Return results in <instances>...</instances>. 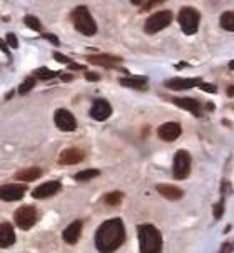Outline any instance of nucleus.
Segmentation results:
<instances>
[{"mask_svg":"<svg viewBox=\"0 0 234 253\" xmlns=\"http://www.w3.org/2000/svg\"><path fill=\"white\" fill-rule=\"evenodd\" d=\"M54 58H56L57 62H60V63H70V58H67V57H64L62 53H54Z\"/></svg>","mask_w":234,"mask_h":253,"instance_id":"32","label":"nucleus"},{"mask_svg":"<svg viewBox=\"0 0 234 253\" xmlns=\"http://www.w3.org/2000/svg\"><path fill=\"white\" fill-rule=\"evenodd\" d=\"M221 27L228 32H234V12H224L221 15Z\"/></svg>","mask_w":234,"mask_h":253,"instance_id":"22","label":"nucleus"},{"mask_svg":"<svg viewBox=\"0 0 234 253\" xmlns=\"http://www.w3.org/2000/svg\"><path fill=\"white\" fill-rule=\"evenodd\" d=\"M101 175V171L96 170V169H89V170H84V171H79L77 175H75V180L77 182H85V180H91V178H96Z\"/></svg>","mask_w":234,"mask_h":253,"instance_id":"23","label":"nucleus"},{"mask_svg":"<svg viewBox=\"0 0 234 253\" xmlns=\"http://www.w3.org/2000/svg\"><path fill=\"white\" fill-rule=\"evenodd\" d=\"M125 240V228L120 218L104 221L96 232V248L101 253H114Z\"/></svg>","mask_w":234,"mask_h":253,"instance_id":"1","label":"nucleus"},{"mask_svg":"<svg viewBox=\"0 0 234 253\" xmlns=\"http://www.w3.org/2000/svg\"><path fill=\"white\" fill-rule=\"evenodd\" d=\"M80 233H82V221L77 220V221H72L69 227L64 230L62 238H64V242H67L69 245H74L80 238Z\"/></svg>","mask_w":234,"mask_h":253,"instance_id":"15","label":"nucleus"},{"mask_svg":"<svg viewBox=\"0 0 234 253\" xmlns=\"http://www.w3.org/2000/svg\"><path fill=\"white\" fill-rule=\"evenodd\" d=\"M124 195L120 192H112V193H107V195L104 197V202L107 203V205H119L120 202H122Z\"/></svg>","mask_w":234,"mask_h":253,"instance_id":"25","label":"nucleus"},{"mask_svg":"<svg viewBox=\"0 0 234 253\" xmlns=\"http://www.w3.org/2000/svg\"><path fill=\"white\" fill-rule=\"evenodd\" d=\"M199 87L204 90V92H209V93H216V85H209V84H201Z\"/></svg>","mask_w":234,"mask_h":253,"instance_id":"31","label":"nucleus"},{"mask_svg":"<svg viewBox=\"0 0 234 253\" xmlns=\"http://www.w3.org/2000/svg\"><path fill=\"white\" fill-rule=\"evenodd\" d=\"M13 220H15L17 227H20L22 230H29V228H32L35 225V221H37V210L30 205H24L15 210Z\"/></svg>","mask_w":234,"mask_h":253,"instance_id":"6","label":"nucleus"},{"mask_svg":"<svg viewBox=\"0 0 234 253\" xmlns=\"http://www.w3.org/2000/svg\"><path fill=\"white\" fill-rule=\"evenodd\" d=\"M24 195H25V187H24V185L10 183V185H3V187L0 188V198H2L3 202L20 200Z\"/></svg>","mask_w":234,"mask_h":253,"instance_id":"11","label":"nucleus"},{"mask_svg":"<svg viewBox=\"0 0 234 253\" xmlns=\"http://www.w3.org/2000/svg\"><path fill=\"white\" fill-rule=\"evenodd\" d=\"M24 22H25V25L29 27V29L37 30V32L42 30V24H40V22L37 20V17H34V15H27L25 19H24Z\"/></svg>","mask_w":234,"mask_h":253,"instance_id":"26","label":"nucleus"},{"mask_svg":"<svg viewBox=\"0 0 234 253\" xmlns=\"http://www.w3.org/2000/svg\"><path fill=\"white\" fill-rule=\"evenodd\" d=\"M201 79H171L166 82V87L173 90H187L192 87H199Z\"/></svg>","mask_w":234,"mask_h":253,"instance_id":"17","label":"nucleus"},{"mask_svg":"<svg viewBox=\"0 0 234 253\" xmlns=\"http://www.w3.org/2000/svg\"><path fill=\"white\" fill-rule=\"evenodd\" d=\"M40 175H42V170H40L39 167H32V169L20 170L15 177H17V180H20V182H34V180H37Z\"/></svg>","mask_w":234,"mask_h":253,"instance_id":"21","label":"nucleus"},{"mask_svg":"<svg viewBox=\"0 0 234 253\" xmlns=\"http://www.w3.org/2000/svg\"><path fill=\"white\" fill-rule=\"evenodd\" d=\"M54 122H56L57 128H60L62 132H74L77 128V122H75V117L70 114L69 110H64V108H58L54 115Z\"/></svg>","mask_w":234,"mask_h":253,"instance_id":"8","label":"nucleus"},{"mask_svg":"<svg viewBox=\"0 0 234 253\" xmlns=\"http://www.w3.org/2000/svg\"><path fill=\"white\" fill-rule=\"evenodd\" d=\"M87 60L94 63V65H101V67H106V69H114V67H117L122 62V58L107 55V53H96V55H89Z\"/></svg>","mask_w":234,"mask_h":253,"instance_id":"13","label":"nucleus"},{"mask_svg":"<svg viewBox=\"0 0 234 253\" xmlns=\"http://www.w3.org/2000/svg\"><path fill=\"white\" fill-rule=\"evenodd\" d=\"M13 242H15V232H13V227L8 221H3L0 225V245L2 248L12 247Z\"/></svg>","mask_w":234,"mask_h":253,"instance_id":"18","label":"nucleus"},{"mask_svg":"<svg viewBox=\"0 0 234 253\" xmlns=\"http://www.w3.org/2000/svg\"><path fill=\"white\" fill-rule=\"evenodd\" d=\"M34 75L37 77L39 80H51L57 74H56V72H52L51 69H47V67H40V69H37L34 72Z\"/></svg>","mask_w":234,"mask_h":253,"instance_id":"24","label":"nucleus"},{"mask_svg":"<svg viewBox=\"0 0 234 253\" xmlns=\"http://www.w3.org/2000/svg\"><path fill=\"white\" fill-rule=\"evenodd\" d=\"M182 133V128L179 124H176V122H168V124L161 125L159 128H157V135H159L161 140H164V142H174V140H177L181 137Z\"/></svg>","mask_w":234,"mask_h":253,"instance_id":"9","label":"nucleus"},{"mask_svg":"<svg viewBox=\"0 0 234 253\" xmlns=\"http://www.w3.org/2000/svg\"><path fill=\"white\" fill-rule=\"evenodd\" d=\"M7 43H8V45H12L13 48L19 47V42H17V37H15V35H13V34H8V35H7Z\"/></svg>","mask_w":234,"mask_h":253,"instance_id":"30","label":"nucleus"},{"mask_svg":"<svg viewBox=\"0 0 234 253\" xmlns=\"http://www.w3.org/2000/svg\"><path fill=\"white\" fill-rule=\"evenodd\" d=\"M229 69H233V70H234V60L229 62Z\"/></svg>","mask_w":234,"mask_h":253,"instance_id":"37","label":"nucleus"},{"mask_svg":"<svg viewBox=\"0 0 234 253\" xmlns=\"http://www.w3.org/2000/svg\"><path fill=\"white\" fill-rule=\"evenodd\" d=\"M137 233L141 253H161V250H163V237H161L159 230L156 227L141 225Z\"/></svg>","mask_w":234,"mask_h":253,"instance_id":"2","label":"nucleus"},{"mask_svg":"<svg viewBox=\"0 0 234 253\" xmlns=\"http://www.w3.org/2000/svg\"><path fill=\"white\" fill-rule=\"evenodd\" d=\"M85 79L91 80V82H96V80L101 79V75H99V74H94V72H87V74H85Z\"/></svg>","mask_w":234,"mask_h":253,"instance_id":"33","label":"nucleus"},{"mask_svg":"<svg viewBox=\"0 0 234 253\" xmlns=\"http://www.w3.org/2000/svg\"><path fill=\"white\" fill-rule=\"evenodd\" d=\"M85 153L82 148H77V147H70L64 150L58 155V164L62 165H75V164H80L84 160Z\"/></svg>","mask_w":234,"mask_h":253,"instance_id":"12","label":"nucleus"},{"mask_svg":"<svg viewBox=\"0 0 234 253\" xmlns=\"http://www.w3.org/2000/svg\"><path fill=\"white\" fill-rule=\"evenodd\" d=\"M223 210H224V202L221 200V202L218 203V205L214 207V216H216V218H221Z\"/></svg>","mask_w":234,"mask_h":253,"instance_id":"28","label":"nucleus"},{"mask_svg":"<svg viewBox=\"0 0 234 253\" xmlns=\"http://www.w3.org/2000/svg\"><path fill=\"white\" fill-rule=\"evenodd\" d=\"M173 103H176L179 108H184V110L191 112L192 115L199 117L201 115V105L196 98H189V97H176L173 98Z\"/></svg>","mask_w":234,"mask_h":253,"instance_id":"14","label":"nucleus"},{"mask_svg":"<svg viewBox=\"0 0 234 253\" xmlns=\"http://www.w3.org/2000/svg\"><path fill=\"white\" fill-rule=\"evenodd\" d=\"M120 85L130 88H137V90H146L147 88V79L144 77H127V79H120Z\"/></svg>","mask_w":234,"mask_h":253,"instance_id":"20","label":"nucleus"},{"mask_svg":"<svg viewBox=\"0 0 234 253\" xmlns=\"http://www.w3.org/2000/svg\"><path fill=\"white\" fill-rule=\"evenodd\" d=\"M228 95H229V97H234V87H229V90H228Z\"/></svg>","mask_w":234,"mask_h":253,"instance_id":"35","label":"nucleus"},{"mask_svg":"<svg viewBox=\"0 0 234 253\" xmlns=\"http://www.w3.org/2000/svg\"><path fill=\"white\" fill-rule=\"evenodd\" d=\"M177 20H179V24H181V29L184 34L192 35V34H196L197 27H199L201 13L192 7H182L181 10H179Z\"/></svg>","mask_w":234,"mask_h":253,"instance_id":"4","label":"nucleus"},{"mask_svg":"<svg viewBox=\"0 0 234 253\" xmlns=\"http://www.w3.org/2000/svg\"><path fill=\"white\" fill-rule=\"evenodd\" d=\"M171 22H173V12L171 10L157 12L146 20V24H144V30H146L147 34H156V32L164 30Z\"/></svg>","mask_w":234,"mask_h":253,"instance_id":"5","label":"nucleus"},{"mask_svg":"<svg viewBox=\"0 0 234 253\" xmlns=\"http://www.w3.org/2000/svg\"><path fill=\"white\" fill-rule=\"evenodd\" d=\"M44 37H46L47 40H51V43H54V45H58L60 43V40H58L56 35H52V34H44Z\"/></svg>","mask_w":234,"mask_h":253,"instance_id":"34","label":"nucleus"},{"mask_svg":"<svg viewBox=\"0 0 234 253\" xmlns=\"http://www.w3.org/2000/svg\"><path fill=\"white\" fill-rule=\"evenodd\" d=\"M35 87V80L32 79V77H29V79H25L24 82H22V85L19 87V92L24 95V93H27V92H30Z\"/></svg>","mask_w":234,"mask_h":253,"instance_id":"27","label":"nucleus"},{"mask_svg":"<svg viewBox=\"0 0 234 253\" xmlns=\"http://www.w3.org/2000/svg\"><path fill=\"white\" fill-rule=\"evenodd\" d=\"M72 22H74L75 29L84 35H94L97 32V25L94 22L91 12L87 7L80 5L72 12Z\"/></svg>","mask_w":234,"mask_h":253,"instance_id":"3","label":"nucleus"},{"mask_svg":"<svg viewBox=\"0 0 234 253\" xmlns=\"http://www.w3.org/2000/svg\"><path fill=\"white\" fill-rule=\"evenodd\" d=\"M233 250H234V242H226L223 245L221 252H219V253H231Z\"/></svg>","mask_w":234,"mask_h":253,"instance_id":"29","label":"nucleus"},{"mask_svg":"<svg viewBox=\"0 0 234 253\" xmlns=\"http://www.w3.org/2000/svg\"><path fill=\"white\" fill-rule=\"evenodd\" d=\"M58 190H60V183L58 182H46V183L39 185V187L34 190L32 197L34 198H49V197L56 195Z\"/></svg>","mask_w":234,"mask_h":253,"instance_id":"16","label":"nucleus"},{"mask_svg":"<svg viewBox=\"0 0 234 253\" xmlns=\"http://www.w3.org/2000/svg\"><path fill=\"white\" fill-rule=\"evenodd\" d=\"M157 192L161 193L164 198H168V200H179V198H182V190L179 188V187H174V185H164V183H161V185H157Z\"/></svg>","mask_w":234,"mask_h":253,"instance_id":"19","label":"nucleus"},{"mask_svg":"<svg viewBox=\"0 0 234 253\" xmlns=\"http://www.w3.org/2000/svg\"><path fill=\"white\" fill-rule=\"evenodd\" d=\"M191 171V155L186 150H179L174 155L173 173L176 180H184Z\"/></svg>","mask_w":234,"mask_h":253,"instance_id":"7","label":"nucleus"},{"mask_svg":"<svg viewBox=\"0 0 234 253\" xmlns=\"http://www.w3.org/2000/svg\"><path fill=\"white\" fill-rule=\"evenodd\" d=\"M62 80H72L70 75H62Z\"/></svg>","mask_w":234,"mask_h":253,"instance_id":"36","label":"nucleus"},{"mask_svg":"<svg viewBox=\"0 0 234 253\" xmlns=\"http://www.w3.org/2000/svg\"><path fill=\"white\" fill-rule=\"evenodd\" d=\"M111 114H112V107L107 100H104V98H97V100L94 102V105L91 108V117L94 120L104 122L109 119Z\"/></svg>","mask_w":234,"mask_h":253,"instance_id":"10","label":"nucleus"}]
</instances>
